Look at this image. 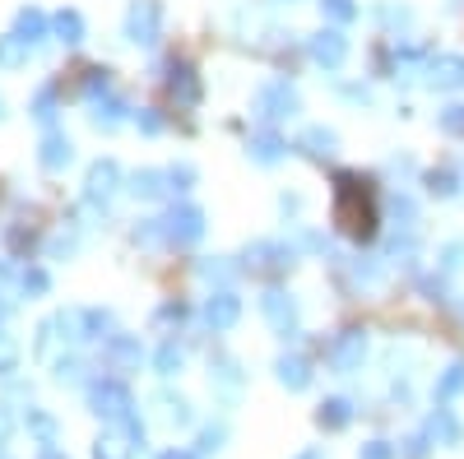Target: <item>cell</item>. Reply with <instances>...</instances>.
Wrapping results in <instances>:
<instances>
[{
	"instance_id": "1",
	"label": "cell",
	"mask_w": 464,
	"mask_h": 459,
	"mask_svg": "<svg viewBox=\"0 0 464 459\" xmlns=\"http://www.w3.org/2000/svg\"><path fill=\"white\" fill-rule=\"evenodd\" d=\"M334 223L343 227L348 237H358V242H367L372 233H376V214H372V205H367V196H362V186H358V177H339V200H334Z\"/></svg>"
},
{
	"instance_id": "2",
	"label": "cell",
	"mask_w": 464,
	"mask_h": 459,
	"mask_svg": "<svg viewBox=\"0 0 464 459\" xmlns=\"http://www.w3.org/2000/svg\"><path fill=\"white\" fill-rule=\"evenodd\" d=\"M89 408L98 417H107V423H126V417H135V395L121 386V380H89Z\"/></svg>"
},
{
	"instance_id": "3",
	"label": "cell",
	"mask_w": 464,
	"mask_h": 459,
	"mask_svg": "<svg viewBox=\"0 0 464 459\" xmlns=\"http://www.w3.org/2000/svg\"><path fill=\"white\" fill-rule=\"evenodd\" d=\"M325 362H330V371H339V376H353V371H362V362H367V330H343L330 349H325Z\"/></svg>"
},
{
	"instance_id": "4",
	"label": "cell",
	"mask_w": 464,
	"mask_h": 459,
	"mask_svg": "<svg viewBox=\"0 0 464 459\" xmlns=\"http://www.w3.org/2000/svg\"><path fill=\"white\" fill-rule=\"evenodd\" d=\"M297 93L288 80H269L260 93H256V117L260 121H284V117H297Z\"/></svg>"
},
{
	"instance_id": "5",
	"label": "cell",
	"mask_w": 464,
	"mask_h": 459,
	"mask_svg": "<svg viewBox=\"0 0 464 459\" xmlns=\"http://www.w3.org/2000/svg\"><path fill=\"white\" fill-rule=\"evenodd\" d=\"M159 227H163V237H168L172 246H196V242L205 237V214L190 209V205H181V209H172L168 218H159Z\"/></svg>"
},
{
	"instance_id": "6",
	"label": "cell",
	"mask_w": 464,
	"mask_h": 459,
	"mask_svg": "<svg viewBox=\"0 0 464 459\" xmlns=\"http://www.w3.org/2000/svg\"><path fill=\"white\" fill-rule=\"evenodd\" d=\"M159 24H163L159 0H135L130 14H126V37L140 43V47H153V43H159Z\"/></svg>"
},
{
	"instance_id": "7",
	"label": "cell",
	"mask_w": 464,
	"mask_h": 459,
	"mask_svg": "<svg viewBox=\"0 0 464 459\" xmlns=\"http://www.w3.org/2000/svg\"><path fill=\"white\" fill-rule=\"evenodd\" d=\"M260 311H265V320L279 330V339H297V301L284 292V288H269L265 297H260Z\"/></svg>"
},
{
	"instance_id": "8",
	"label": "cell",
	"mask_w": 464,
	"mask_h": 459,
	"mask_svg": "<svg viewBox=\"0 0 464 459\" xmlns=\"http://www.w3.org/2000/svg\"><path fill=\"white\" fill-rule=\"evenodd\" d=\"M237 316H242V297L227 292V288H218V292L205 301V325H209L214 334L232 330V325H237Z\"/></svg>"
},
{
	"instance_id": "9",
	"label": "cell",
	"mask_w": 464,
	"mask_h": 459,
	"mask_svg": "<svg viewBox=\"0 0 464 459\" xmlns=\"http://www.w3.org/2000/svg\"><path fill=\"white\" fill-rule=\"evenodd\" d=\"M306 52H312V61L316 65H325V70H339L343 65V56H348V37L339 33V28H321L312 43H306Z\"/></svg>"
},
{
	"instance_id": "10",
	"label": "cell",
	"mask_w": 464,
	"mask_h": 459,
	"mask_svg": "<svg viewBox=\"0 0 464 459\" xmlns=\"http://www.w3.org/2000/svg\"><path fill=\"white\" fill-rule=\"evenodd\" d=\"M102 358H107L116 371H140L144 349H140V339H130V334H107V343H102Z\"/></svg>"
},
{
	"instance_id": "11",
	"label": "cell",
	"mask_w": 464,
	"mask_h": 459,
	"mask_svg": "<svg viewBox=\"0 0 464 459\" xmlns=\"http://www.w3.org/2000/svg\"><path fill=\"white\" fill-rule=\"evenodd\" d=\"M422 432H428V436H432L437 445H450V450H455V445L464 441V427H459V417H455V413H450L446 404L428 413V423H422Z\"/></svg>"
},
{
	"instance_id": "12",
	"label": "cell",
	"mask_w": 464,
	"mask_h": 459,
	"mask_svg": "<svg viewBox=\"0 0 464 459\" xmlns=\"http://www.w3.org/2000/svg\"><path fill=\"white\" fill-rule=\"evenodd\" d=\"M459 84H464V56H432L428 61V89L450 93Z\"/></svg>"
},
{
	"instance_id": "13",
	"label": "cell",
	"mask_w": 464,
	"mask_h": 459,
	"mask_svg": "<svg viewBox=\"0 0 464 459\" xmlns=\"http://www.w3.org/2000/svg\"><path fill=\"white\" fill-rule=\"evenodd\" d=\"M116 181H121V167H116L111 158H102V163H93L89 167V181H84V200L89 205H98V200H107L111 190H116Z\"/></svg>"
},
{
	"instance_id": "14",
	"label": "cell",
	"mask_w": 464,
	"mask_h": 459,
	"mask_svg": "<svg viewBox=\"0 0 464 459\" xmlns=\"http://www.w3.org/2000/svg\"><path fill=\"white\" fill-rule=\"evenodd\" d=\"M275 371H279V380L288 390H306V386H312V362H306L302 353H284L275 362Z\"/></svg>"
},
{
	"instance_id": "15",
	"label": "cell",
	"mask_w": 464,
	"mask_h": 459,
	"mask_svg": "<svg viewBox=\"0 0 464 459\" xmlns=\"http://www.w3.org/2000/svg\"><path fill=\"white\" fill-rule=\"evenodd\" d=\"M70 158H74V144L65 139V135H47L43 139V153H37V163H43L47 172H61V167H70Z\"/></svg>"
},
{
	"instance_id": "16",
	"label": "cell",
	"mask_w": 464,
	"mask_h": 459,
	"mask_svg": "<svg viewBox=\"0 0 464 459\" xmlns=\"http://www.w3.org/2000/svg\"><path fill=\"white\" fill-rule=\"evenodd\" d=\"M47 28H52V24H47V14H43V10H19V19H14V37H24L28 47L43 43Z\"/></svg>"
},
{
	"instance_id": "17",
	"label": "cell",
	"mask_w": 464,
	"mask_h": 459,
	"mask_svg": "<svg viewBox=\"0 0 464 459\" xmlns=\"http://www.w3.org/2000/svg\"><path fill=\"white\" fill-rule=\"evenodd\" d=\"M316 423H321L325 432H343L348 423H353V404H348V399H325L321 413H316Z\"/></svg>"
},
{
	"instance_id": "18",
	"label": "cell",
	"mask_w": 464,
	"mask_h": 459,
	"mask_svg": "<svg viewBox=\"0 0 464 459\" xmlns=\"http://www.w3.org/2000/svg\"><path fill=\"white\" fill-rule=\"evenodd\" d=\"M168 89H172V98H181L186 107L200 98V84H196V74H190V65H172V70H168Z\"/></svg>"
},
{
	"instance_id": "19",
	"label": "cell",
	"mask_w": 464,
	"mask_h": 459,
	"mask_svg": "<svg viewBox=\"0 0 464 459\" xmlns=\"http://www.w3.org/2000/svg\"><path fill=\"white\" fill-rule=\"evenodd\" d=\"M284 148H288V144H284L275 130L251 135V158H256V163H279V158H284Z\"/></svg>"
},
{
	"instance_id": "20",
	"label": "cell",
	"mask_w": 464,
	"mask_h": 459,
	"mask_svg": "<svg viewBox=\"0 0 464 459\" xmlns=\"http://www.w3.org/2000/svg\"><path fill=\"white\" fill-rule=\"evenodd\" d=\"M455 395H464V362H450L437 376V404H450Z\"/></svg>"
},
{
	"instance_id": "21",
	"label": "cell",
	"mask_w": 464,
	"mask_h": 459,
	"mask_svg": "<svg viewBox=\"0 0 464 459\" xmlns=\"http://www.w3.org/2000/svg\"><path fill=\"white\" fill-rule=\"evenodd\" d=\"M334 130H325V126H312V130H302V148L312 153V158H330L334 153Z\"/></svg>"
},
{
	"instance_id": "22",
	"label": "cell",
	"mask_w": 464,
	"mask_h": 459,
	"mask_svg": "<svg viewBox=\"0 0 464 459\" xmlns=\"http://www.w3.org/2000/svg\"><path fill=\"white\" fill-rule=\"evenodd\" d=\"M52 33L61 37V43H70V47H74V43H84V19L74 14V10H61V14L52 19Z\"/></svg>"
},
{
	"instance_id": "23",
	"label": "cell",
	"mask_w": 464,
	"mask_h": 459,
	"mask_svg": "<svg viewBox=\"0 0 464 459\" xmlns=\"http://www.w3.org/2000/svg\"><path fill=\"white\" fill-rule=\"evenodd\" d=\"M24 427H28L37 441H43V445H56V417H52V413H43V408H28Z\"/></svg>"
},
{
	"instance_id": "24",
	"label": "cell",
	"mask_w": 464,
	"mask_h": 459,
	"mask_svg": "<svg viewBox=\"0 0 464 459\" xmlns=\"http://www.w3.org/2000/svg\"><path fill=\"white\" fill-rule=\"evenodd\" d=\"M163 181H168V172H135V177H130V190H135L140 200H159L163 190H168Z\"/></svg>"
},
{
	"instance_id": "25",
	"label": "cell",
	"mask_w": 464,
	"mask_h": 459,
	"mask_svg": "<svg viewBox=\"0 0 464 459\" xmlns=\"http://www.w3.org/2000/svg\"><path fill=\"white\" fill-rule=\"evenodd\" d=\"M130 441L126 436H116V432H107V436H98L93 441V459H130Z\"/></svg>"
},
{
	"instance_id": "26",
	"label": "cell",
	"mask_w": 464,
	"mask_h": 459,
	"mask_svg": "<svg viewBox=\"0 0 464 459\" xmlns=\"http://www.w3.org/2000/svg\"><path fill=\"white\" fill-rule=\"evenodd\" d=\"M181 362H186V353L177 349V339H168L159 353H153V367H159V376H177L181 371Z\"/></svg>"
},
{
	"instance_id": "27",
	"label": "cell",
	"mask_w": 464,
	"mask_h": 459,
	"mask_svg": "<svg viewBox=\"0 0 464 459\" xmlns=\"http://www.w3.org/2000/svg\"><path fill=\"white\" fill-rule=\"evenodd\" d=\"M159 404H163V417L172 427H190V404L181 395H159Z\"/></svg>"
},
{
	"instance_id": "28",
	"label": "cell",
	"mask_w": 464,
	"mask_h": 459,
	"mask_svg": "<svg viewBox=\"0 0 464 459\" xmlns=\"http://www.w3.org/2000/svg\"><path fill=\"white\" fill-rule=\"evenodd\" d=\"M391 214H395V223L404 227V233H413V227H418V205L409 196H400V190L391 196Z\"/></svg>"
},
{
	"instance_id": "29",
	"label": "cell",
	"mask_w": 464,
	"mask_h": 459,
	"mask_svg": "<svg viewBox=\"0 0 464 459\" xmlns=\"http://www.w3.org/2000/svg\"><path fill=\"white\" fill-rule=\"evenodd\" d=\"M24 56H28V43H24V37H0V65H5V70H14V65H24Z\"/></svg>"
},
{
	"instance_id": "30",
	"label": "cell",
	"mask_w": 464,
	"mask_h": 459,
	"mask_svg": "<svg viewBox=\"0 0 464 459\" xmlns=\"http://www.w3.org/2000/svg\"><path fill=\"white\" fill-rule=\"evenodd\" d=\"M121 102H93V126L98 130H116V126H121Z\"/></svg>"
},
{
	"instance_id": "31",
	"label": "cell",
	"mask_w": 464,
	"mask_h": 459,
	"mask_svg": "<svg viewBox=\"0 0 464 459\" xmlns=\"http://www.w3.org/2000/svg\"><path fill=\"white\" fill-rule=\"evenodd\" d=\"M84 362L80 358H56V380H61V386H84Z\"/></svg>"
},
{
	"instance_id": "32",
	"label": "cell",
	"mask_w": 464,
	"mask_h": 459,
	"mask_svg": "<svg viewBox=\"0 0 464 459\" xmlns=\"http://www.w3.org/2000/svg\"><path fill=\"white\" fill-rule=\"evenodd\" d=\"M223 441H227V427H223V423H209V427L196 436V454H214V450H223Z\"/></svg>"
},
{
	"instance_id": "33",
	"label": "cell",
	"mask_w": 464,
	"mask_h": 459,
	"mask_svg": "<svg viewBox=\"0 0 464 459\" xmlns=\"http://www.w3.org/2000/svg\"><path fill=\"white\" fill-rule=\"evenodd\" d=\"M111 330V311H102V306H89L84 311V339H102Z\"/></svg>"
},
{
	"instance_id": "34",
	"label": "cell",
	"mask_w": 464,
	"mask_h": 459,
	"mask_svg": "<svg viewBox=\"0 0 464 459\" xmlns=\"http://www.w3.org/2000/svg\"><path fill=\"white\" fill-rule=\"evenodd\" d=\"M321 14L334 19V24H353L358 19V5H353V0H321Z\"/></svg>"
},
{
	"instance_id": "35",
	"label": "cell",
	"mask_w": 464,
	"mask_h": 459,
	"mask_svg": "<svg viewBox=\"0 0 464 459\" xmlns=\"http://www.w3.org/2000/svg\"><path fill=\"white\" fill-rule=\"evenodd\" d=\"M214 380H218V386H227V390H237V386H242L237 362H232V358H218V362H214Z\"/></svg>"
},
{
	"instance_id": "36",
	"label": "cell",
	"mask_w": 464,
	"mask_h": 459,
	"mask_svg": "<svg viewBox=\"0 0 464 459\" xmlns=\"http://www.w3.org/2000/svg\"><path fill=\"white\" fill-rule=\"evenodd\" d=\"M428 190H432V196H441V200L446 196H459V177L455 172H432L428 177Z\"/></svg>"
},
{
	"instance_id": "37",
	"label": "cell",
	"mask_w": 464,
	"mask_h": 459,
	"mask_svg": "<svg viewBox=\"0 0 464 459\" xmlns=\"http://www.w3.org/2000/svg\"><path fill=\"white\" fill-rule=\"evenodd\" d=\"M376 279H381V264H376L372 255H358V260H353V283H362V288H372Z\"/></svg>"
},
{
	"instance_id": "38",
	"label": "cell",
	"mask_w": 464,
	"mask_h": 459,
	"mask_svg": "<svg viewBox=\"0 0 464 459\" xmlns=\"http://www.w3.org/2000/svg\"><path fill=\"white\" fill-rule=\"evenodd\" d=\"M19 288H24V297H43L52 288V279H47V270H24Z\"/></svg>"
},
{
	"instance_id": "39",
	"label": "cell",
	"mask_w": 464,
	"mask_h": 459,
	"mask_svg": "<svg viewBox=\"0 0 464 459\" xmlns=\"http://www.w3.org/2000/svg\"><path fill=\"white\" fill-rule=\"evenodd\" d=\"M437 121H441V130H446V135H464V107H459V102L441 107V111H437Z\"/></svg>"
},
{
	"instance_id": "40",
	"label": "cell",
	"mask_w": 464,
	"mask_h": 459,
	"mask_svg": "<svg viewBox=\"0 0 464 459\" xmlns=\"http://www.w3.org/2000/svg\"><path fill=\"white\" fill-rule=\"evenodd\" d=\"M376 14H381L385 28H409V24H413V10H409V5H381Z\"/></svg>"
},
{
	"instance_id": "41",
	"label": "cell",
	"mask_w": 464,
	"mask_h": 459,
	"mask_svg": "<svg viewBox=\"0 0 464 459\" xmlns=\"http://www.w3.org/2000/svg\"><path fill=\"white\" fill-rule=\"evenodd\" d=\"M19 371V349L10 334H0V376H14Z\"/></svg>"
},
{
	"instance_id": "42",
	"label": "cell",
	"mask_w": 464,
	"mask_h": 459,
	"mask_svg": "<svg viewBox=\"0 0 464 459\" xmlns=\"http://www.w3.org/2000/svg\"><path fill=\"white\" fill-rule=\"evenodd\" d=\"M33 117H37V121H52V117H56V89H52V84H47L43 93H37V102H33Z\"/></svg>"
},
{
	"instance_id": "43",
	"label": "cell",
	"mask_w": 464,
	"mask_h": 459,
	"mask_svg": "<svg viewBox=\"0 0 464 459\" xmlns=\"http://www.w3.org/2000/svg\"><path fill=\"white\" fill-rule=\"evenodd\" d=\"M464 264V242H450V246H441V274H455Z\"/></svg>"
},
{
	"instance_id": "44",
	"label": "cell",
	"mask_w": 464,
	"mask_h": 459,
	"mask_svg": "<svg viewBox=\"0 0 464 459\" xmlns=\"http://www.w3.org/2000/svg\"><path fill=\"white\" fill-rule=\"evenodd\" d=\"M400 450L391 445V441H367L362 450H358V459H395Z\"/></svg>"
},
{
	"instance_id": "45",
	"label": "cell",
	"mask_w": 464,
	"mask_h": 459,
	"mask_svg": "<svg viewBox=\"0 0 464 459\" xmlns=\"http://www.w3.org/2000/svg\"><path fill=\"white\" fill-rule=\"evenodd\" d=\"M428 441H432L428 432H418V436H409V441H404V459H428Z\"/></svg>"
},
{
	"instance_id": "46",
	"label": "cell",
	"mask_w": 464,
	"mask_h": 459,
	"mask_svg": "<svg viewBox=\"0 0 464 459\" xmlns=\"http://www.w3.org/2000/svg\"><path fill=\"white\" fill-rule=\"evenodd\" d=\"M98 93H107V70H89V80H84V98L98 102Z\"/></svg>"
},
{
	"instance_id": "47",
	"label": "cell",
	"mask_w": 464,
	"mask_h": 459,
	"mask_svg": "<svg viewBox=\"0 0 464 459\" xmlns=\"http://www.w3.org/2000/svg\"><path fill=\"white\" fill-rule=\"evenodd\" d=\"M14 427H19V423H14V408H10V404H0V445H10Z\"/></svg>"
},
{
	"instance_id": "48",
	"label": "cell",
	"mask_w": 464,
	"mask_h": 459,
	"mask_svg": "<svg viewBox=\"0 0 464 459\" xmlns=\"http://www.w3.org/2000/svg\"><path fill=\"white\" fill-rule=\"evenodd\" d=\"M190 181H196V172H190V167H186V163H181V167H172V172H168V186H172V190H190Z\"/></svg>"
},
{
	"instance_id": "49",
	"label": "cell",
	"mask_w": 464,
	"mask_h": 459,
	"mask_svg": "<svg viewBox=\"0 0 464 459\" xmlns=\"http://www.w3.org/2000/svg\"><path fill=\"white\" fill-rule=\"evenodd\" d=\"M422 292H428V301H446V279H422Z\"/></svg>"
},
{
	"instance_id": "50",
	"label": "cell",
	"mask_w": 464,
	"mask_h": 459,
	"mask_svg": "<svg viewBox=\"0 0 464 459\" xmlns=\"http://www.w3.org/2000/svg\"><path fill=\"white\" fill-rule=\"evenodd\" d=\"M135 121H140V130H144V135H159V130H163V121H159V111H140Z\"/></svg>"
},
{
	"instance_id": "51",
	"label": "cell",
	"mask_w": 464,
	"mask_h": 459,
	"mask_svg": "<svg viewBox=\"0 0 464 459\" xmlns=\"http://www.w3.org/2000/svg\"><path fill=\"white\" fill-rule=\"evenodd\" d=\"M159 320H168V325L177 320V325H181V320H186V306H181V301H172V306H163V311H159Z\"/></svg>"
},
{
	"instance_id": "52",
	"label": "cell",
	"mask_w": 464,
	"mask_h": 459,
	"mask_svg": "<svg viewBox=\"0 0 464 459\" xmlns=\"http://www.w3.org/2000/svg\"><path fill=\"white\" fill-rule=\"evenodd\" d=\"M343 98H348V102H372V93H367L362 84H353V89H343Z\"/></svg>"
},
{
	"instance_id": "53",
	"label": "cell",
	"mask_w": 464,
	"mask_h": 459,
	"mask_svg": "<svg viewBox=\"0 0 464 459\" xmlns=\"http://www.w3.org/2000/svg\"><path fill=\"white\" fill-rule=\"evenodd\" d=\"M205 279H227V264H200Z\"/></svg>"
},
{
	"instance_id": "54",
	"label": "cell",
	"mask_w": 464,
	"mask_h": 459,
	"mask_svg": "<svg viewBox=\"0 0 464 459\" xmlns=\"http://www.w3.org/2000/svg\"><path fill=\"white\" fill-rule=\"evenodd\" d=\"M37 459H70V454H61L56 445H43V454H37Z\"/></svg>"
},
{
	"instance_id": "55",
	"label": "cell",
	"mask_w": 464,
	"mask_h": 459,
	"mask_svg": "<svg viewBox=\"0 0 464 459\" xmlns=\"http://www.w3.org/2000/svg\"><path fill=\"white\" fill-rule=\"evenodd\" d=\"M297 459H325V450H316V445H312V450H302Z\"/></svg>"
},
{
	"instance_id": "56",
	"label": "cell",
	"mask_w": 464,
	"mask_h": 459,
	"mask_svg": "<svg viewBox=\"0 0 464 459\" xmlns=\"http://www.w3.org/2000/svg\"><path fill=\"white\" fill-rule=\"evenodd\" d=\"M159 459H196V454H186V450H168V454H159Z\"/></svg>"
},
{
	"instance_id": "57",
	"label": "cell",
	"mask_w": 464,
	"mask_h": 459,
	"mask_svg": "<svg viewBox=\"0 0 464 459\" xmlns=\"http://www.w3.org/2000/svg\"><path fill=\"white\" fill-rule=\"evenodd\" d=\"M5 279H10V270H5V264H0V283H5Z\"/></svg>"
},
{
	"instance_id": "58",
	"label": "cell",
	"mask_w": 464,
	"mask_h": 459,
	"mask_svg": "<svg viewBox=\"0 0 464 459\" xmlns=\"http://www.w3.org/2000/svg\"><path fill=\"white\" fill-rule=\"evenodd\" d=\"M459 311H464V306H459Z\"/></svg>"
},
{
	"instance_id": "59",
	"label": "cell",
	"mask_w": 464,
	"mask_h": 459,
	"mask_svg": "<svg viewBox=\"0 0 464 459\" xmlns=\"http://www.w3.org/2000/svg\"><path fill=\"white\" fill-rule=\"evenodd\" d=\"M0 459H5V454H0Z\"/></svg>"
}]
</instances>
